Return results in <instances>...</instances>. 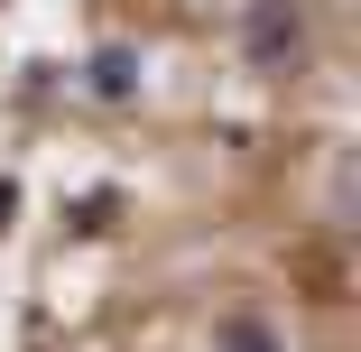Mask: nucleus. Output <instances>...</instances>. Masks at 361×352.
<instances>
[{
	"label": "nucleus",
	"mask_w": 361,
	"mask_h": 352,
	"mask_svg": "<svg viewBox=\"0 0 361 352\" xmlns=\"http://www.w3.org/2000/svg\"><path fill=\"white\" fill-rule=\"evenodd\" d=\"M297 37H306L297 0H250V10H241V47H250V65H269V75L297 56Z\"/></svg>",
	"instance_id": "f257e3e1"
},
{
	"label": "nucleus",
	"mask_w": 361,
	"mask_h": 352,
	"mask_svg": "<svg viewBox=\"0 0 361 352\" xmlns=\"http://www.w3.org/2000/svg\"><path fill=\"white\" fill-rule=\"evenodd\" d=\"M84 93H93V102H139V47H93Z\"/></svg>",
	"instance_id": "f03ea898"
},
{
	"label": "nucleus",
	"mask_w": 361,
	"mask_h": 352,
	"mask_svg": "<svg viewBox=\"0 0 361 352\" xmlns=\"http://www.w3.org/2000/svg\"><path fill=\"white\" fill-rule=\"evenodd\" d=\"M213 343H223V352H278V334H269L259 315H223V324H213Z\"/></svg>",
	"instance_id": "7ed1b4c3"
},
{
	"label": "nucleus",
	"mask_w": 361,
	"mask_h": 352,
	"mask_svg": "<svg viewBox=\"0 0 361 352\" xmlns=\"http://www.w3.org/2000/svg\"><path fill=\"white\" fill-rule=\"evenodd\" d=\"M111 214H121V195H111V186H93V195H84V204H75V232H102V223H111Z\"/></svg>",
	"instance_id": "20e7f679"
},
{
	"label": "nucleus",
	"mask_w": 361,
	"mask_h": 352,
	"mask_svg": "<svg viewBox=\"0 0 361 352\" xmlns=\"http://www.w3.org/2000/svg\"><path fill=\"white\" fill-rule=\"evenodd\" d=\"M10 214H19V186H10V176H0V223H10Z\"/></svg>",
	"instance_id": "39448f33"
}]
</instances>
